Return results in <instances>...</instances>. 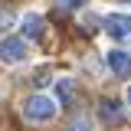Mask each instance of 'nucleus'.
<instances>
[{"label":"nucleus","mask_w":131,"mask_h":131,"mask_svg":"<svg viewBox=\"0 0 131 131\" xmlns=\"http://www.w3.org/2000/svg\"><path fill=\"white\" fill-rule=\"evenodd\" d=\"M23 115H26L30 121H49V118L56 115V102L46 98V95H33V98H26Z\"/></svg>","instance_id":"f257e3e1"},{"label":"nucleus","mask_w":131,"mask_h":131,"mask_svg":"<svg viewBox=\"0 0 131 131\" xmlns=\"http://www.w3.org/2000/svg\"><path fill=\"white\" fill-rule=\"evenodd\" d=\"M0 59H3V62H23V59H26V43H23L20 36L3 39V43H0Z\"/></svg>","instance_id":"f03ea898"},{"label":"nucleus","mask_w":131,"mask_h":131,"mask_svg":"<svg viewBox=\"0 0 131 131\" xmlns=\"http://www.w3.org/2000/svg\"><path fill=\"white\" fill-rule=\"evenodd\" d=\"M105 33L121 39V36H131V16H121V13H112L105 16Z\"/></svg>","instance_id":"7ed1b4c3"},{"label":"nucleus","mask_w":131,"mask_h":131,"mask_svg":"<svg viewBox=\"0 0 131 131\" xmlns=\"http://www.w3.org/2000/svg\"><path fill=\"white\" fill-rule=\"evenodd\" d=\"M108 66H112L115 75H121V79L131 75V56L125 52V49H112V52H108Z\"/></svg>","instance_id":"20e7f679"},{"label":"nucleus","mask_w":131,"mask_h":131,"mask_svg":"<svg viewBox=\"0 0 131 131\" xmlns=\"http://www.w3.org/2000/svg\"><path fill=\"white\" fill-rule=\"evenodd\" d=\"M98 115H102V121H108V125H118V121H121V108H118V102H112V98H105V102L98 105Z\"/></svg>","instance_id":"39448f33"},{"label":"nucleus","mask_w":131,"mask_h":131,"mask_svg":"<svg viewBox=\"0 0 131 131\" xmlns=\"http://www.w3.org/2000/svg\"><path fill=\"white\" fill-rule=\"evenodd\" d=\"M23 36H30V39H39V36H43V16H36V13L23 16Z\"/></svg>","instance_id":"423d86ee"},{"label":"nucleus","mask_w":131,"mask_h":131,"mask_svg":"<svg viewBox=\"0 0 131 131\" xmlns=\"http://www.w3.org/2000/svg\"><path fill=\"white\" fill-rule=\"evenodd\" d=\"M56 95H59L62 105H69V102L75 98V82H72V79H59V82H56Z\"/></svg>","instance_id":"0eeeda50"},{"label":"nucleus","mask_w":131,"mask_h":131,"mask_svg":"<svg viewBox=\"0 0 131 131\" xmlns=\"http://www.w3.org/2000/svg\"><path fill=\"white\" fill-rule=\"evenodd\" d=\"M59 3H62V7H69V10H75V7H82V3H85V0H59Z\"/></svg>","instance_id":"6e6552de"},{"label":"nucleus","mask_w":131,"mask_h":131,"mask_svg":"<svg viewBox=\"0 0 131 131\" xmlns=\"http://www.w3.org/2000/svg\"><path fill=\"white\" fill-rule=\"evenodd\" d=\"M72 131H89V121H75V125H72Z\"/></svg>","instance_id":"1a4fd4ad"},{"label":"nucleus","mask_w":131,"mask_h":131,"mask_svg":"<svg viewBox=\"0 0 131 131\" xmlns=\"http://www.w3.org/2000/svg\"><path fill=\"white\" fill-rule=\"evenodd\" d=\"M128 102H131V89H128Z\"/></svg>","instance_id":"9d476101"},{"label":"nucleus","mask_w":131,"mask_h":131,"mask_svg":"<svg viewBox=\"0 0 131 131\" xmlns=\"http://www.w3.org/2000/svg\"><path fill=\"white\" fill-rule=\"evenodd\" d=\"M125 3H131V0H125Z\"/></svg>","instance_id":"9b49d317"}]
</instances>
